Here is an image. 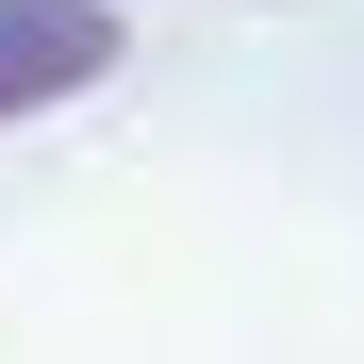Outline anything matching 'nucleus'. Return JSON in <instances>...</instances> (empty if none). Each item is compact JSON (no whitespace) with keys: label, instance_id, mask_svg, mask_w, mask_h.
I'll use <instances>...</instances> for the list:
<instances>
[{"label":"nucleus","instance_id":"obj_1","mask_svg":"<svg viewBox=\"0 0 364 364\" xmlns=\"http://www.w3.org/2000/svg\"><path fill=\"white\" fill-rule=\"evenodd\" d=\"M116 0H0V116H50V100H100L116 83Z\"/></svg>","mask_w":364,"mask_h":364}]
</instances>
